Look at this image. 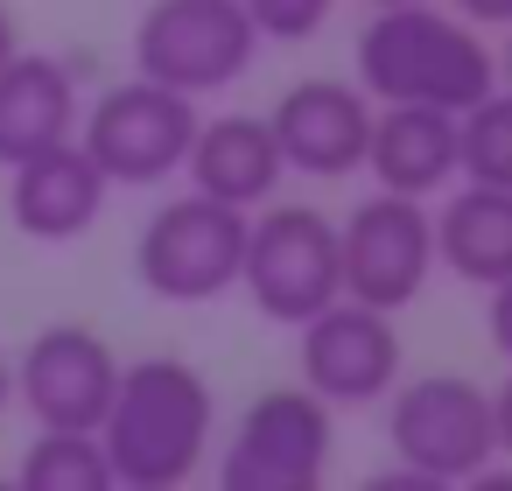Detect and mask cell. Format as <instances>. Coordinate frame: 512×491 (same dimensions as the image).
Returning a JSON list of instances; mask_svg holds the SVG:
<instances>
[{
  "label": "cell",
  "instance_id": "obj_1",
  "mask_svg": "<svg viewBox=\"0 0 512 491\" xmlns=\"http://www.w3.org/2000/svg\"><path fill=\"white\" fill-rule=\"evenodd\" d=\"M211 435H218V400H211V379L190 358L155 351V358L120 365L113 407L99 421L113 484H127V491H176L211 456Z\"/></svg>",
  "mask_w": 512,
  "mask_h": 491
},
{
  "label": "cell",
  "instance_id": "obj_2",
  "mask_svg": "<svg viewBox=\"0 0 512 491\" xmlns=\"http://www.w3.org/2000/svg\"><path fill=\"white\" fill-rule=\"evenodd\" d=\"M358 85L379 106H442L463 113L498 85V57L477 43V22L435 0L379 8L358 36Z\"/></svg>",
  "mask_w": 512,
  "mask_h": 491
},
{
  "label": "cell",
  "instance_id": "obj_3",
  "mask_svg": "<svg viewBox=\"0 0 512 491\" xmlns=\"http://www.w3.org/2000/svg\"><path fill=\"white\" fill-rule=\"evenodd\" d=\"M386 442L400 456V477L386 484H414V491H442V484H470L491 470L498 435H491V393L470 386L463 372H421V379H393L386 393Z\"/></svg>",
  "mask_w": 512,
  "mask_h": 491
},
{
  "label": "cell",
  "instance_id": "obj_4",
  "mask_svg": "<svg viewBox=\"0 0 512 491\" xmlns=\"http://www.w3.org/2000/svg\"><path fill=\"white\" fill-rule=\"evenodd\" d=\"M253 57L260 29L239 0H155L134 29V71L190 99L232 92L253 71Z\"/></svg>",
  "mask_w": 512,
  "mask_h": 491
},
{
  "label": "cell",
  "instance_id": "obj_5",
  "mask_svg": "<svg viewBox=\"0 0 512 491\" xmlns=\"http://www.w3.org/2000/svg\"><path fill=\"white\" fill-rule=\"evenodd\" d=\"M239 281L267 323H309L344 295V260H337V218L309 204H274L246 218V260Z\"/></svg>",
  "mask_w": 512,
  "mask_h": 491
},
{
  "label": "cell",
  "instance_id": "obj_6",
  "mask_svg": "<svg viewBox=\"0 0 512 491\" xmlns=\"http://www.w3.org/2000/svg\"><path fill=\"white\" fill-rule=\"evenodd\" d=\"M190 134H197V99L134 71V78H120V85H106L92 99V113L78 127V148L99 162L106 183L155 190V183H169L183 169Z\"/></svg>",
  "mask_w": 512,
  "mask_h": 491
},
{
  "label": "cell",
  "instance_id": "obj_7",
  "mask_svg": "<svg viewBox=\"0 0 512 491\" xmlns=\"http://www.w3.org/2000/svg\"><path fill=\"white\" fill-rule=\"evenodd\" d=\"M239 260H246V211L190 190V197H169L141 239H134V274L148 295L162 302H218L239 288Z\"/></svg>",
  "mask_w": 512,
  "mask_h": 491
},
{
  "label": "cell",
  "instance_id": "obj_8",
  "mask_svg": "<svg viewBox=\"0 0 512 491\" xmlns=\"http://www.w3.org/2000/svg\"><path fill=\"white\" fill-rule=\"evenodd\" d=\"M330 442H337L330 400L309 386H274L225 435L218 484L225 491H316L330 477Z\"/></svg>",
  "mask_w": 512,
  "mask_h": 491
},
{
  "label": "cell",
  "instance_id": "obj_9",
  "mask_svg": "<svg viewBox=\"0 0 512 491\" xmlns=\"http://www.w3.org/2000/svg\"><path fill=\"white\" fill-rule=\"evenodd\" d=\"M337 260H344V295L400 316L435 274V218L421 211V197L379 190L337 225Z\"/></svg>",
  "mask_w": 512,
  "mask_h": 491
},
{
  "label": "cell",
  "instance_id": "obj_10",
  "mask_svg": "<svg viewBox=\"0 0 512 491\" xmlns=\"http://www.w3.org/2000/svg\"><path fill=\"white\" fill-rule=\"evenodd\" d=\"M302 330V386L323 393L330 407H372L393 393L400 379V330L386 309L337 295L330 309H316Z\"/></svg>",
  "mask_w": 512,
  "mask_h": 491
},
{
  "label": "cell",
  "instance_id": "obj_11",
  "mask_svg": "<svg viewBox=\"0 0 512 491\" xmlns=\"http://www.w3.org/2000/svg\"><path fill=\"white\" fill-rule=\"evenodd\" d=\"M113 386H120V351L85 323L36 330L22 365H15V400L29 407L36 428H92L99 435Z\"/></svg>",
  "mask_w": 512,
  "mask_h": 491
},
{
  "label": "cell",
  "instance_id": "obj_12",
  "mask_svg": "<svg viewBox=\"0 0 512 491\" xmlns=\"http://www.w3.org/2000/svg\"><path fill=\"white\" fill-rule=\"evenodd\" d=\"M288 169L302 176H351L365 169V134H372V99L344 78H302L281 92V106L267 113Z\"/></svg>",
  "mask_w": 512,
  "mask_h": 491
},
{
  "label": "cell",
  "instance_id": "obj_13",
  "mask_svg": "<svg viewBox=\"0 0 512 491\" xmlns=\"http://www.w3.org/2000/svg\"><path fill=\"white\" fill-rule=\"evenodd\" d=\"M106 190H113V183L99 176V162H92V155L78 148V134H71V141L36 148V155H22V162L8 169V218H15L22 239L64 246V239H85V232L99 225Z\"/></svg>",
  "mask_w": 512,
  "mask_h": 491
},
{
  "label": "cell",
  "instance_id": "obj_14",
  "mask_svg": "<svg viewBox=\"0 0 512 491\" xmlns=\"http://www.w3.org/2000/svg\"><path fill=\"white\" fill-rule=\"evenodd\" d=\"M183 169H190V190H204L232 211H260L281 190L288 155L260 113H218V120H197Z\"/></svg>",
  "mask_w": 512,
  "mask_h": 491
},
{
  "label": "cell",
  "instance_id": "obj_15",
  "mask_svg": "<svg viewBox=\"0 0 512 491\" xmlns=\"http://www.w3.org/2000/svg\"><path fill=\"white\" fill-rule=\"evenodd\" d=\"M78 134V71L43 50H15L0 64V169H15L36 148Z\"/></svg>",
  "mask_w": 512,
  "mask_h": 491
},
{
  "label": "cell",
  "instance_id": "obj_16",
  "mask_svg": "<svg viewBox=\"0 0 512 491\" xmlns=\"http://www.w3.org/2000/svg\"><path fill=\"white\" fill-rule=\"evenodd\" d=\"M365 169L379 190L400 197H435L456 183V113L442 106H379L365 134Z\"/></svg>",
  "mask_w": 512,
  "mask_h": 491
},
{
  "label": "cell",
  "instance_id": "obj_17",
  "mask_svg": "<svg viewBox=\"0 0 512 491\" xmlns=\"http://www.w3.org/2000/svg\"><path fill=\"white\" fill-rule=\"evenodd\" d=\"M435 260L456 281H505L512 274V190L498 183H463L442 211H435Z\"/></svg>",
  "mask_w": 512,
  "mask_h": 491
},
{
  "label": "cell",
  "instance_id": "obj_18",
  "mask_svg": "<svg viewBox=\"0 0 512 491\" xmlns=\"http://www.w3.org/2000/svg\"><path fill=\"white\" fill-rule=\"evenodd\" d=\"M15 477H22V491H113V463L92 428H43L22 449Z\"/></svg>",
  "mask_w": 512,
  "mask_h": 491
},
{
  "label": "cell",
  "instance_id": "obj_19",
  "mask_svg": "<svg viewBox=\"0 0 512 491\" xmlns=\"http://www.w3.org/2000/svg\"><path fill=\"white\" fill-rule=\"evenodd\" d=\"M456 176L512 190V92H484L477 106L456 113Z\"/></svg>",
  "mask_w": 512,
  "mask_h": 491
},
{
  "label": "cell",
  "instance_id": "obj_20",
  "mask_svg": "<svg viewBox=\"0 0 512 491\" xmlns=\"http://www.w3.org/2000/svg\"><path fill=\"white\" fill-rule=\"evenodd\" d=\"M239 8L253 15L260 43H309V36L330 22L337 0H239Z\"/></svg>",
  "mask_w": 512,
  "mask_h": 491
},
{
  "label": "cell",
  "instance_id": "obj_21",
  "mask_svg": "<svg viewBox=\"0 0 512 491\" xmlns=\"http://www.w3.org/2000/svg\"><path fill=\"white\" fill-rule=\"evenodd\" d=\"M491 344L512 358V274H505V281H491Z\"/></svg>",
  "mask_w": 512,
  "mask_h": 491
},
{
  "label": "cell",
  "instance_id": "obj_22",
  "mask_svg": "<svg viewBox=\"0 0 512 491\" xmlns=\"http://www.w3.org/2000/svg\"><path fill=\"white\" fill-rule=\"evenodd\" d=\"M449 8L477 29H512V0H449Z\"/></svg>",
  "mask_w": 512,
  "mask_h": 491
},
{
  "label": "cell",
  "instance_id": "obj_23",
  "mask_svg": "<svg viewBox=\"0 0 512 491\" xmlns=\"http://www.w3.org/2000/svg\"><path fill=\"white\" fill-rule=\"evenodd\" d=\"M491 435H498V456H512V379L491 393Z\"/></svg>",
  "mask_w": 512,
  "mask_h": 491
},
{
  "label": "cell",
  "instance_id": "obj_24",
  "mask_svg": "<svg viewBox=\"0 0 512 491\" xmlns=\"http://www.w3.org/2000/svg\"><path fill=\"white\" fill-rule=\"evenodd\" d=\"M15 50H22V29H15V15H8V8H0V64H8Z\"/></svg>",
  "mask_w": 512,
  "mask_h": 491
},
{
  "label": "cell",
  "instance_id": "obj_25",
  "mask_svg": "<svg viewBox=\"0 0 512 491\" xmlns=\"http://www.w3.org/2000/svg\"><path fill=\"white\" fill-rule=\"evenodd\" d=\"M8 407H15V365L0 358V414H8Z\"/></svg>",
  "mask_w": 512,
  "mask_h": 491
},
{
  "label": "cell",
  "instance_id": "obj_26",
  "mask_svg": "<svg viewBox=\"0 0 512 491\" xmlns=\"http://www.w3.org/2000/svg\"><path fill=\"white\" fill-rule=\"evenodd\" d=\"M498 71H505V92H512V36H505V57H498Z\"/></svg>",
  "mask_w": 512,
  "mask_h": 491
},
{
  "label": "cell",
  "instance_id": "obj_27",
  "mask_svg": "<svg viewBox=\"0 0 512 491\" xmlns=\"http://www.w3.org/2000/svg\"><path fill=\"white\" fill-rule=\"evenodd\" d=\"M372 8H400V0H372Z\"/></svg>",
  "mask_w": 512,
  "mask_h": 491
}]
</instances>
